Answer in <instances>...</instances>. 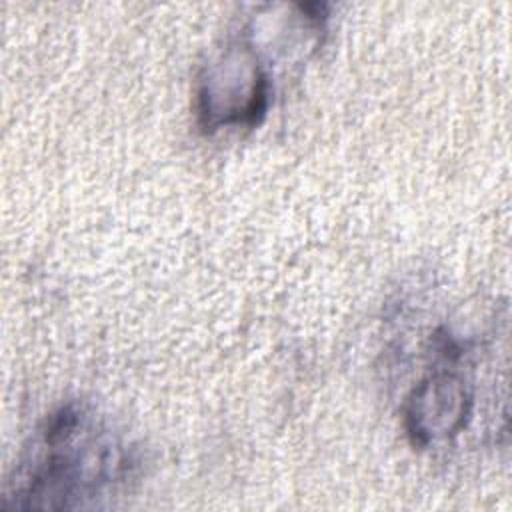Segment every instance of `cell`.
Here are the masks:
<instances>
[{"instance_id": "obj_1", "label": "cell", "mask_w": 512, "mask_h": 512, "mask_svg": "<svg viewBox=\"0 0 512 512\" xmlns=\"http://www.w3.org/2000/svg\"><path fill=\"white\" fill-rule=\"evenodd\" d=\"M126 472V454L98 424L76 410L54 416L6 500L16 508H74L96 498Z\"/></svg>"}, {"instance_id": "obj_2", "label": "cell", "mask_w": 512, "mask_h": 512, "mask_svg": "<svg viewBox=\"0 0 512 512\" xmlns=\"http://www.w3.org/2000/svg\"><path fill=\"white\" fill-rule=\"evenodd\" d=\"M472 396L462 378L454 374L430 376L414 390L408 408V430L414 442L428 444L456 434L464 426Z\"/></svg>"}]
</instances>
